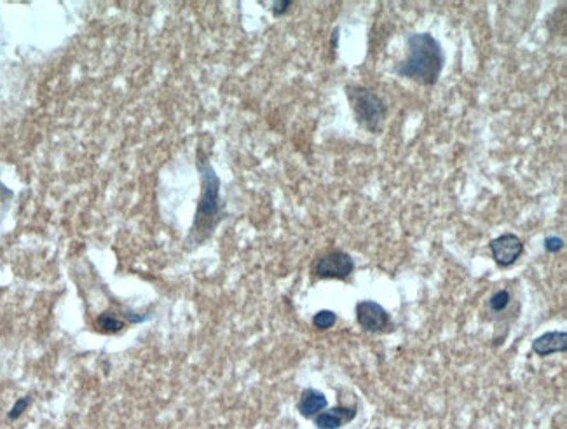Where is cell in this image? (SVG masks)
<instances>
[{
  "mask_svg": "<svg viewBox=\"0 0 567 429\" xmlns=\"http://www.w3.org/2000/svg\"><path fill=\"white\" fill-rule=\"evenodd\" d=\"M445 67V53L430 32H415L407 37V56L393 72L421 86H435Z\"/></svg>",
  "mask_w": 567,
  "mask_h": 429,
  "instance_id": "6da1fadb",
  "label": "cell"
},
{
  "mask_svg": "<svg viewBox=\"0 0 567 429\" xmlns=\"http://www.w3.org/2000/svg\"><path fill=\"white\" fill-rule=\"evenodd\" d=\"M198 170L201 175V198L196 209L194 225L189 235L192 246H199L202 241L208 240L224 217L220 201V178L201 152L198 154Z\"/></svg>",
  "mask_w": 567,
  "mask_h": 429,
  "instance_id": "7a4b0ae2",
  "label": "cell"
},
{
  "mask_svg": "<svg viewBox=\"0 0 567 429\" xmlns=\"http://www.w3.org/2000/svg\"><path fill=\"white\" fill-rule=\"evenodd\" d=\"M346 96L349 102L356 122L369 133H381L384 122L388 119L389 106L382 96L377 95L362 84H349L346 86Z\"/></svg>",
  "mask_w": 567,
  "mask_h": 429,
  "instance_id": "3957f363",
  "label": "cell"
},
{
  "mask_svg": "<svg viewBox=\"0 0 567 429\" xmlns=\"http://www.w3.org/2000/svg\"><path fill=\"white\" fill-rule=\"evenodd\" d=\"M356 321L363 332L369 334H391L395 325L391 321V314L375 300H360L354 308Z\"/></svg>",
  "mask_w": 567,
  "mask_h": 429,
  "instance_id": "277c9868",
  "label": "cell"
},
{
  "mask_svg": "<svg viewBox=\"0 0 567 429\" xmlns=\"http://www.w3.org/2000/svg\"><path fill=\"white\" fill-rule=\"evenodd\" d=\"M354 273V260L346 251H328L321 255L312 266V274L318 279H339L347 281Z\"/></svg>",
  "mask_w": 567,
  "mask_h": 429,
  "instance_id": "5b68a950",
  "label": "cell"
},
{
  "mask_svg": "<svg viewBox=\"0 0 567 429\" xmlns=\"http://www.w3.org/2000/svg\"><path fill=\"white\" fill-rule=\"evenodd\" d=\"M489 250L499 267H511L524 253V243L517 234L505 232L489 243Z\"/></svg>",
  "mask_w": 567,
  "mask_h": 429,
  "instance_id": "8992f818",
  "label": "cell"
},
{
  "mask_svg": "<svg viewBox=\"0 0 567 429\" xmlns=\"http://www.w3.org/2000/svg\"><path fill=\"white\" fill-rule=\"evenodd\" d=\"M356 412H358L356 406H334V408L320 412L312 421L318 429H340L343 426L354 421Z\"/></svg>",
  "mask_w": 567,
  "mask_h": 429,
  "instance_id": "52a82bcc",
  "label": "cell"
},
{
  "mask_svg": "<svg viewBox=\"0 0 567 429\" xmlns=\"http://www.w3.org/2000/svg\"><path fill=\"white\" fill-rule=\"evenodd\" d=\"M533 353L540 358H546L550 354L566 353L567 351V334L566 332H546V334L540 335L533 340L531 346Z\"/></svg>",
  "mask_w": 567,
  "mask_h": 429,
  "instance_id": "ba28073f",
  "label": "cell"
},
{
  "mask_svg": "<svg viewBox=\"0 0 567 429\" xmlns=\"http://www.w3.org/2000/svg\"><path fill=\"white\" fill-rule=\"evenodd\" d=\"M327 406H328V402H327V396H325L323 393L318 391V389L308 388L302 391L301 398H299L297 410L301 412L302 417L314 419L318 414H320V412L327 410Z\"/></svg>",
  "mask_w": 567,
  "mask_h": 429,
  "instance_id": "9c48e42d",
  "label": "cell"
},
{
  "mask_svg": "<svg viewBox=\"0 0 567 429\" xmlns=\"http://www.w3.org/2000/svg\"><path fill=\"white\" fill-rule=\"evenodd\" d=\"M489 311L492 314H501V312L507 311L511 304V293L508 290H498L496 293H492V297L489 299Z\"/></svg>",
  "mask_w": 567,
  "mask_h": 429,
  "instance_id": "30bf717a",
  "label": "cell"
},
{
  "mask_svg": "<svg viewBox=\"0 0 567 429\" xmlns=\"http://www.w3.org/2000/svg\"><path fill=\"white\" fill-rule=\"evenodd\" d=\"M96 327L102 332H107V334H117L124 328V323L117 316L111 314V312H105V314L98 316V321H96Z\"/></svg>",
  "mask_w": 567,
  "mask_h": 429,
  "instance_id": "8fae6325",
  "label": "cell"
},
{
  "mask_svg": "<svg viewBox=\"0 0 567 429\" xmlns=\"http://www.w3.org/2000/svg\"><path fill=\"white\" fill-rule=\"evenodd\" d=\"M337 323V314L334 311H328V309H323V311H318L316 314L312 316V325L318 330H330V328L335 327Z\"/></svg>",
  "mask_w": 567,
  "mask_h": 429,
  "instance_id": "7c38bea8",
  "label": "cell"
},
{
  "mask_svg": "<svg viewBox=\"0 0 567 429\" xmlns=\"http://www.w3.org/2000/svg\"><path fill=\"white\" fill-rule=\"evenodd\" d=\"M543 244H544V250L548 251V253H559V251L566 246L564 240L562 237H559V235H546Z\"/></svg>",
  "mask_w": 567,
  "mask_h": 429,
  "instance_id": "4fadbf2b",
  "label": "cell"
},
{
  "mask_svg": "<svg viewBox=\"0 0 567 429\" xmlns=\"http://www.w3.org/2000/svg\"><path fill=\"white\" fill-rule=\"evenodd\" d=\"M30 396H25V398H19L18 402L14 403V406H12L11 410H9V419H11V421H14V419H18L19 415H23V412L27 410L28 408V405H30Z\"/></svg>",
  "mask_w": 567,
  "mask_h": 429,
  "instance_id": "5bb4252c",
  "label": "cell"
},
{
  "mask_svg": "<svg viewBox=\"0 0 567 429\" xmlns=\"http://www.w3.org/2000/svg\"><path fill=\"white\" fill-rule=\"evenodd\" d=\"M12 190L9 189V187H5L4 183L0 182V218H2V215L5 213V209H8L9 202H11L12 199Z\"/></svg>",
  "mask_w": 567,
  "mask_h": 429,
  "instance_id": "9a60e30c",
  "label": "cell"
},
{
  "mask_svg": "<svg viewBox=\"0 0 567 429\" xmlns=\"http://www.w3.org/2000/svg\"><path fill=\"white\" fill-rule=\"evenodd\" d=\"M292 0H278V2H273V4H270V11H273L275 16H281L292 8Z\"/></svg>",
  "mask_w": 567,
  "mask_h": 429,
  "instance_id": "2e32d148",
  "label": "cell"
}]
</instances>
